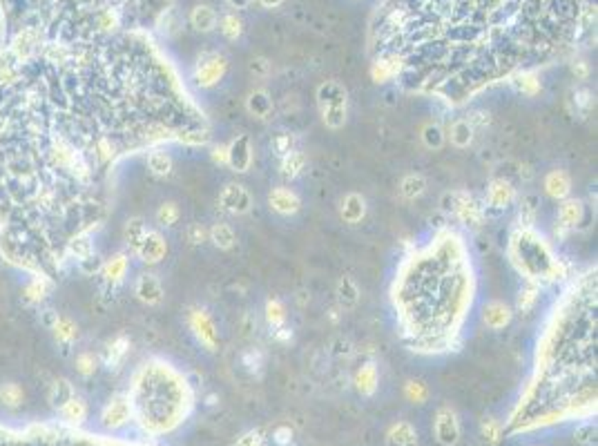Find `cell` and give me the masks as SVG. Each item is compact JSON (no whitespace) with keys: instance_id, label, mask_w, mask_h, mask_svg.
I'll return each mask as SVG.
<instances>
[{"instance_id":"obj_1","label":"cell","mask_w":598,"mask_h":446,"mask_svg":"<svg viewBox=\"0 0 598 446\" xmlns=\"http://www.w3.org/2000/svg\"><path fill=\"white\" fill-rule=\"evenodd\" d=\"M170 0H0L13 50L79 45L130 34L167 11Z\"/></svg>"},{"instance_id":"obj_2","label":"cell","mask_w":598,"mask_h":446,"mask_svg":"<svg viewBox=\"0 0 598 446\" xmlns=\"http://www.w3.org/2000/svg\"><path fill=\"white\" fill-rule=\"evenodd\" d=\"M132 415L150 437L170 435L188 420L194 397L179 373L167 364H145L130 391Z\"/></svg>"},{"instance_id":"obj_3","label":"cell","mask_w":598,"mask_h":446,"mask_svg":"<svg viewBox=\"0 0 598 446\" xmlns=\"http://www.w3.org/2000/svg\"><path fill=\"white\" fill-rule=\"evenodd\" d=\"M0 446H145V444L94 437L65 428H32V430L0 428Z\"/></svg>"},{"instance_id":"obj_4","label":"cell","mask_w":598,"mask_h":446,"mask_svg":"<svg viewBox=\"0 0 598 446\" xmlns=\"http://www.w3.org/2000/svg\"><path fill=\"white\" fill-rule=\"evenodd\" d=\"M317 103L321 110V121L331 130H340L346 126V105H348V91L342 83L324 81L317 87Z\"/></svg>"},{"instance_id":"obj_5","label":"cell","mask_w":598,"mask_h":446,"mask_svg":"<svg viewBox=\"0 0 598 446\" xmlns=\"http://www.w3.org/2000/svg\"><path fill=\"white\" fill-rule=\"evenodd\" d=\"M226 72H228V58L219 52H206L199 56L194 65V81L199 87L208 89L221 83Z\"/></svg>"},{"instance_id":"obj_6","label":"cell","mask_w":598,"mask_h":446,"mask_svg":"<svg viewBox=\"0 0 598 446\" xmlns=\"http://www.w3.org/2000/svg\"><path fill=\"white\" fill-rule=\"evenodd\" d=\"M188 324H190V330L194 333L199 344H201L210 352L217 350V346H219V330H217V326H214L212 317L204 308H192L190 315H188Z\"/></svg>"},{"instance_id":"obj_7","label":"cell","mask_w":598,"mask_h":446,"mask_svg":"<svg viewBox=\"0 0 598 446\" xmlns=\"http://www.w3.org/2000/svg\"><path fill=\"white\" fill-rule=\"evenodd\" d=\"M228 161L226 165L237 174H246L253 167V141L248 134H237L233 141L226 145Z\"/></svg>"},{"instance_id":"obj_8","label":"cell","mask_w":598,"mask_h":446,"mask_svg":"<svg viewBox=\"0 0 598 446\" xmlns=\"http://www.w3.org/2000/svg\"><path fill=\"white\" fill-rule=\"evenodd\" d=\"M219 208L228 214H248L253 210V194L241 183H228L219 194Z\"/></svg>"},{"instance_id":"obj_9","label":"cell","mask_w":598,"mask_h":446,"mask_svg":"<svg viewBox=\"0 0 598 446\" xmlns=\"http://www.w3.org/2000/svg\"><path fill=\"white\" fill-rule=\"evenodd\" d=\"M132 420H134V415H132V404H130L128 395L112 397L110 402L105 404L103 413H101V424L107 430H118V428H123L126 424H130Z\"/></svg>"},{"instance_id":"obj_10","label":"cell","mask_w":598,"mask_h":446,"mask_svg":"<svg viewBox=\"0 0 598 446\" xmlns=\"http://www.w3.org/2000/svg\"><path fill=\"white\" fill-rule=\"evenodd\" d=\"M433 435L440 446H455L460 442V420L451 406H442L433 420Z\"/></svg>"},{"instance_id":"obj_11","label":"cell","mask_w":598,"mask_h":446,"mask_svg":"<svg viewBox=\"0 0 598 446\" xmlns=\"http://www.w3.org/2000/svg\"><path fill=\"white\" fill-rule=\"evenodd\" d=\"M444 196H447L449 201H451V206H447V210L458 214L460 221L471 223V225L480 223L482 208H480V204L475 201V199L469 192H449V194H444Z\"/></svg>"},{"instance_id":"obj_12","label":"cell","mask_w":598,"mask_h":446,"mask_svg":"<svg viewBox=\"0 0 598 446\" xmlns=\"http://www.w3.org/2000/svg\"><path fill=\"white\" fill-rule=\"evenodd\" d=\"M136 255H139V259L143 261V264H150V266H155V264H161V261L165 259L167 255V241L161 233H157V230H148L141 245L136 248Z\"/></svg>"},{"instance_id":"obj_13","label":"cell","mask_w":598,"mask_h":446,"mask_svg":"<svg viewBox=\"0 0 598 446\" xmlns=\"http://www.w3.org/2000/svg\"><path fill=\"white\" fill-rule=\"evenodd\" d=\"M516 199V190L507 179H494L487 190V212H504Z\"/></svg>"},{"instance_id":"obj_14","label":"cell","mask_w":598,"mask_h":446,"mask_svg":"<svg viewBox=\"0 0 598 446\" xmlns=\"http://www.w3.org/2000/svg\"><path fill=\"white\" fill-rule=\"evenodd\" d=\"M582 212H585V206L578 199H565L560 210H558V223H556V237L565 239L570 230H574L580 221H582Z\"/></svg>"},{"instance_id":"obj_15","label":"cell","mask_w":598,"mask_h":446,"mask_svg":"<svg viewBox=\"0 0 598 446\" xmlns=\"http://www.w3.org/2000/svg\"><path fill=\"white\" fill-rule=\"evenodd\" d=\"M134 292H136V297L148 306H159L163 301V286L157 274H148V272L141 274L139 279H136Z\"/></svg>"},{"instance_id":"obj_16","label":"cell","mask_w":598,"mask_h":446,"mask_svg":"<svg viewBox=\"0 0 598 446\" xmlns=\"http://www.w3.org/2000/svg\"><path fill=\"white\" fill-rule=\"evenodd\" d=\"M268 204L275 212L284 214V217H290V214H297L301 210V199L288 188H275L268 194Z\"/></svg>"},{"instance_id":"obj_17","label":"cell","mask_w":598,"mask_h":446,"mask_svg":"<svg viewBox=\"0 0 598 446\" xmlns=\"http://www.w3.org/2000/svg\"><path fill=\"white\" fill-rule=\"evenodd\" d=\"M366 210H369V206H366V199H364L360 192H348V194L342 199L340 217H342L344 223L355 225V223H360V221L366 217Z\"/></svg>"},{"instance_id":"obj_18","label":"cell","mask_w":598,"mask_h":446,"mask_svg":"<svg viewBox=\"0 0 598 446\" xmlns=\"http://www.w3.org/2000/svg\"><path fill=\"white\" fill-rule=\"evenodd\" d=\"M543 186L551 199L565 201V199H570V194H572V177L565 170H551V172H547Z\"/></svg>"},{"instance_id":"obj_19","label":"cell","mask_w":598,"mask_h":446,"mask_svg":"<svg viewBox=\"0 0 598 446\" xmlns=\"http://www.w3.org/2000/svg\"><path fill=\"white\" fill-rule=\"evenodd\" d=\"M482 319H485L487 328L502 330V328H507V326L511 324L514 313H511V308H509L507 303H502V301H489V303L485 306Z\"/></svg>"},{"instance_id":"obj_20","label":"cell","mask_w":598,"mask_h":446,"mask_svg":"<svg viewBox=\"0 0 598 446\" xmlns=\"http://www.w3.org/2000/svg\"><path fill=\"white\" fill-rule=\"evenodd\" d=\"M353 384H355V389L360 395L364 397H371L377 391V384H380V373H377V366L373 362L364 364L358 368L355 377H353Z\"/></svg>"},{"instance_id":"obj_21","label":"cell","mask_w":598,"mask_h":446,"mask_svg":"<svg viewBox=\"0 0 598 446\" xmlns=\"http://www.w3.org/2000/svg\"><path fill=\"white\" fill-rule=\"evenodd\" d=\"M190 25L196 29V32L210 34L217 29L219 16H217V11H214V7H210V5H194L190 11Z\"/></svg>"},{"instance_id":"obj_22","label":"cell","mask_w":598,"mask_h":446,"mask_svg":"<svg viewBox=\"0 0 598 446\" xmlns=\"http://www.w3.org/2000/svg\"><path fill=\"white\" fill-rule=\"evenodd\" d=\"M272 99H270V94L266 89H253L250 94H248V99H246V110H248V114L250 116H255V118H259V121H266V118H270V114H272Z\"/></svg>"},{"instance_id":"obj_23","label":"cell","mask_w":598,"mask_h":446,"mask_svg":"<svg viewBox=\"0 0 598 446\" xmlns=\"http://www.w3.org/2000/svg\"><path fill=\"white\" fill-rule=\"evenodd\" d=\"M387 446H418V430L411 422H395L387 433Z\"/></svg>"},{"instance_id":"obj_24","label":"cell","mask_w":598,"mask_h":446,"mask_svg":"<svg viewBox=\"0 0 598 446\" xmlns=\"http://www.w3.org/2000/svg\"><path fill=\"white\" fill-rule=\"evenodd\" d=\"M337 301L344 311H353L360 303V288L353 281V277L344 274L340 281H337Z\"/></svg>"},{"instance_id":"obj_25","label":"cell","mask_w":598,"mask_h":446,"mask_svg":"<svg viewBox=\"0 0 598 446\" xmlns=\"http://www.w3.org/2000/svg\"><path fill=\"white\" fill-rule=\"evenodd\" d=\"M148 170L152 177H157V179H165V177H170L172 174V167H175V161L172 157L167 155L165 150H152L150 155H148Z\"/></svg>"},{"instance_id":"obj_26","label":"cell","mask_w":598,"mask_h":446,"mask_svg":"<svg viewBox=\"0 0 598 446\" xmlns=\"http://www.w3.org/2000/svg\"><path fill=\"white\" fill-rule=\"evenodd\" d=\"M208 239L214 243V248H219V250H233L237 245V235L228 223H214L208 230Z\"/></svg>"},{"instance_id":"obj_27","label":"cell","mask_w":598,"mask_h":446,"mask_svg":"<svg viewBox=\"0 0 598 446\" xmlns=\"http://www.w3.org/2000/svg\"><path fill=\"white\" fill-rule=\"evenodd\" d=\"M426 177L420 174V172H411L406 177H402L400 181V194L406 199V201H416V199H420L424 192H426Z\"/></svg>"},{"instance_id":"obj_28","label":"cell","mask_w":598,"mask_h":446,"mask_svg":"<svg viewBox=\"0 0 598 446\" xmlns=\"http://www.w3.org/2000/svg\"><path fill=\"white\" fill-rule=\"evenodd\" d=\"M473 126L467 121V118H458L451 123V128H449V134L447 138H451V143L460 150H465L473 143Z\"/></svg>"},{"instance_id":"obj_29","label":"cell","mask_w":598,"mask_h":446,"mask_svg":"<svg viewBox=\"0 0 598 446\" xmlns=\"http://www.w3.org/2000/svg\"><path fill=\"white\" fill-rule=\"evenodd\" d=\"M306 165H309V159L301 150H293L290 155H286L282 159V177L286 179H297L299 174H304Z\"/></svg>"},{"instance_id":"obj_30","label":"cell","mask_w":598,"mask_h":446,"mask_svg":"<svg viewBox=\"0 0 598 446\" xmlns=\"http://www.w3.org/2000/svg\"><path fill=\"white\" fill-rule=\"evenodd\" d=\"M422 136V143L426 150H442L444 143H447V132H444V128L440 126V123H426V126L422 128L420 132Z\"/></svg>"},{"instance_id":"obj_31","label":"cell","mask_w":598,"mask_h":446,"mask_svg":"<svg viewBox=\"0 0 598 446\" xmlns=\"http://www.w3.org/2000/svg\"><path fill=\"white\" fill-rule=\"evenodd\" d=\"M511 85L516 87V91H520L523 96H536L543 89L541 79L536 76V72H520L518 76H514Z\"/></svg>"},{"instance_id":"obj_32","label":"cell","mask_w":598,"mask_h":446,"mask_svg":"<svg viewBox=\"0 0 598 446\" xmlns=\"http://www.w3.org/2000/svg\"><path fill=\"white\" fill-rule=\"evenodd\" d=\"M58 411H60V415H63V418H65L70 424H76V426L83 424V420L87 418V406H85L83 399L76 397V395L70 399V402H65L63 406H60Z\"/></svg>"},{"instance_id":"obj_33","label":"cell","mask_w":598,"mask_h":446,"mask_svg":"<svg viewBox=\"0 0 598 446\" xmlns=\"http://www.w3.org/2000/svg\"><path fill=\"white\" fill-rule=\"evenodd\" d=\"M128 272V259L126 255H116L112 257L107 264H103V274H105V279L110 281V284H121L123 281V277Z\"/></svg>"},{"instance_id":"obj_34","label":"cell","mask_w":598,"mask_h":446,"mask_svg":"<svg viewBox=\"0 0 598 446\" xmlns=\"http://www.w3.org/2000/svg\"><path fill=\"white\" fill-rule=\"evenodd\" d=\"M128 350H130L128 337H118V340H114L105 352V366L107 368H118V364L123 362V357L128 355Z\"/></svg>"},{"instance_id":"obj_35","label":"cell","mask_w":598,"mask_h":446,"mask_svg":"<svg viewBox=\"0 0 598 446\" xmlns=\"http://www.w3.org/2000/svg\"><path fill=\"white\" fill-rule=\"evenodd\" d=\"M145 233H148V228H145V223H143L141 217H134V219H130V221L126 223V241H128V245H130V250L136 252V248L141 245Z\"/></svg>"},{"instance_id":"obj_36","label":"cell","mask_w":598,"mask_h":446,"mask_svg":"<svg viewBox=\"0 0 598 446\" xmlns=\"http://www.w3.org/2000/svg\"><path fill=\"white\" fill-rule=\"evenodd\" d=\"M219 29L228 40H239L243 36V21L237 13H226L219 21Z\"/></svg>"},{"instance_id":"obj_37","label":"cell","mask_w":598,"mask_h":446,"mask_svg":"<svg viewBox=\"0 0 598 446\" xmlns=\"http://www.w3.org/2000/svg\"><path fill=\"white\" fill-rule=\"evenodd\" d=\"M538 295H541V288L536 286V284H529L525 286L523 290H520V295H518V301H516V311L520 315H527L531 313V308L536 306V301H538Z\"/></svg>"},{"instance_id":"obj_38","label":"cell","mask_w":598,"mask_h":446,"mask_svg":"<svg viewBox=\"0 0 598 446\" xmlns=\"http://www.w3.org/2000/svg\"><path fill=\"white\" fill-rule=\"evenodd\" d=\"M74 397V389H72V384L67 379H56L52 384V389H50V402L60 408L65 402H70V399Z\"/></svg>"},{"instance_id":"obj_39","label":"cell","mask_w":598,"mask_h":446,"mask_svg":"<svg viewBox=\"0 0 598 446\" xmlns=\"http://www.w3.org/2000/svg\"><path fill=\"white\" fill-rule=\"evenodd\" d=\"M266 321L272 330H277L286 324V308L279 299H268L266 301Z\"/></svg>"},{"instance_id":"obj_40","label":"cell","mask_w":598,"mask_h":446,"mask_svg":"<svg viewBox=\"0 0 598 446\" xmlns=\"http://www.w3.org/2000/svg\"><path fill=\"white\" fill-rule=\"evenodd\" d=\"M179 217H181V210L175 201H165L157 210V221L161 228H172L179 221Z\"/></svg>"},{"instance_id":"obj_41","label":"cell","mask_w":598,"mask_h":446,"mask_svg":"<svg viewBox=\"0 0 598 446\" xmlns=\"http://www.w3.org/2000/svg\"><path fill=\"white\" fill-rule=\"evenodd\" d=\"M297 141H295V136L290 134V132H277L272 136V150H275V155H277L279 159H284L286 155H290L295 147Z\"/></svg>"},{"instance_id":"obj_42","label":"cell","mask_w":598,"mask_h":446,"mask_svg":"<svg viewBox=\"0 0 598 446\" xmlns=\"http://www.w3.org/2000/svg\"><path fill=\"white\" fill-rule=\"evenodd\" d=\"M404 397L409 399L411 404H424L426 402V397H428V389H426V384L420 381V379H411L406 381V386H404Z\"/></svg>"},{"instance_id":"obj_43","label":"cell","mask_w":598,"mask_h":446,"mask_svg":"<svg viewBox=\"0 0 598 446\" xmlns=\"http://www.w3.org/2000/svg\"><path fill=\"white\" fill-rule=\"evenodd\" d=\"M536 212H538V199H536L533 194L525 196L523 204H520V223H523L525 228L533 225L536 223Z\"/></svg>"},{"instance_id":"obj_44","label":"cell","mask_w":598,"mask_h":446,"mask_svg":"<svg viewBox=\"0 0 598 446\" xmlns=\"http://www.w3.org/2000/svg\"><path fill=\"white\" fill-rule=\"evenodd\" d=\"M0 399H3V404H7V406H18L23 399V389L13 381L3 384V386H0Z\"/></svg>"},{"instance_id":"obj_45","label":"cell","mask_w":598,"mask_h":446,"mask_svg":"<svg viewBox=\"0 0 598 446\" xmlns=\"http://www.w3.org/2000/svg\"><path fill=\"white\" fill-rule=\"evenodd\" d=\"M502 433H504V428L500 422L496 420H485L482 422V435L489 444H498L502 440Z\"/></svg>"},{"instance_id":"obj_46","label":"cell","mask_w":598,"mask_h":446,"mask_svg":"<svg viewBox=\"0 0 598 446\" xmlns=\"http://www.w3.org/2000/svg\"><path fill=\"white\" fill-rule=\"evenodd\" d=\"M574 437H576V442H580V444L594 446V444H596V424L589 422V420H587L585 424H580V426L576 428Z\"/></svg>"},{"instance_id":"obj_47","label":"cell","mask_w":598,"mask_h":446,"mask_svg":"<svg viewBox=\"0 0 598 446\" xmlns=\"http://www.w3.org/2000/svg\"><path fill=\"white\" fill-rule=\"evenodd\" d=\"M248 69L253 76H257V79H266V76H270V60L264 56H255V58H250Z\"/></svg>"},{"instance_id":"obj_48","label":"cell","mask_w":598,"mask_h":446,"mask_svg":"<svg viewBox=\"0 0 598 446\" xmlns=\"http://www.w3.org/2000/svg\"><path fill=\"white\" fill-rule=\"evenodd\" d=\"M79 270L83 274H96L103 270V259L99 255H89L85 259H79Z\"/></svg>"},{"instance_id":"obj_49","label":"cell","mask_w":598,"mask_h":446,"mask_svg":"<svg viewBox=\"0 0 598 446\" xmlns=\"http://www.w3.org/2000/svg\"><path fill=\"white\" fill-rule=\"evenodd\" d=\"M188 241L192 245H201L208 241V230L201 223H190L188 225Z\"/></svg>"},{"instance_id":"obj_50","label":"cell","mask_w":598,"mask_h":446,"mask_svg":"<svg viewBox=\"0 0 598 446\" xmlns=\"http://www.w3.org/2000/svg\"><path fill=\"white\" fill-rule=\"evenodd\" d=\"M574 103H576V105L580 107L582 112H587L589 107L594 105V99H592V94H589L587 89H578L576 94H574Z\"/></svg>"},{"instance_id":"obj_51","label":"cell","mask_w":598,"mask_h":446,"mask_svg":"<svg viewBox=\"0 0 598 446\" xmlns=\"http://www.w3.org/2000/svg\"><path fill=\"white\" fill-rule=\"evenodd\" d=\"M79 371L87 377L96 371V357L94 355H81L79 357Z\"/></svg>"},{"instance_id":"obj_52","label":"cell","mask_w":598,"mask_h":446,"mask_svg":"<svg viewBox=\"0 0 598 446\" xmlns=\"http://www.w3.org/2000/svg\"><path fill=\"white\" fill-rule=\"evenodd\" d=\"M237 446H264V440L259 437L257 430H250V433H246V435L239 440Z\"/></svg>"},{"instance_id":"obj_53","label":"cell","mask_w":598,"mask_h":446,"mask_svg":"<svg viewBox=\"0 0 598 446\" xmlns=\"http://www.w3.org/2000/svg\"><path fill=\"white\" fill-rule=\"evenodd\" d=\"M572 74L576 76V79L585 81L587 76H589V65L585 63V60H576V63L572 65Z\"/></svg>"},{"instance_id":"obj_54","label":"cell","mask_w":598,"mask_h":446,"mask_svg":"<svg viewBox=\"0 0 598 446\" xmlns=\"http://www.w3.org/2000/svg\"><path fill=\"white\" fill-rule=\"evenodd\" d=\"M290 437H293V430H290L288 426H279L277 430H275V442L277 444H288L290 442Z\"/></svg>"},{"instance_id":"obj_55","label":"cell","mask_w":598,"mask_h":446,"mask_svg":"<svg viewBox=\"0 0 598 446\" xmlns=\"http://www.w3.org/2000/svg\"><path fill=\"white\" fill-rule=\"evenodd\" d=\"M212 161H214V163H219V165H226V161H228L226 145H217V147L212 150Z\"/></svg>"},{"instance_id":"obj_56","label":"cell","mask_w":598,"mask_h":446,"mask_svg":"<svg viewBox=\"0 0 598 446\" xmlns=\"http://www.w3.org/2000/svg\"><path fill=\"white\" fill-rule=\"evenodd\" d=\"M253 3H255V0H228V5L233 7V9H248Z\"/></svg>"},{"instance_id":"obj_57","label":"cell","mask_w":598,"mask_h":446,"mask_svg":"<svg viewBox=\"0 0 598 446\" xmlns=\"http://www.w3.org/2000/svg\"><path fill=\"white\" fill-rule=\"evenodd\" d=\"M275 337H277L279 342H288L290 337H293V333H290L288 328H284V326H282V328H277V330H275Z\"/></svg>"},{"instance_id":"obj_58","label":"cell","mask_w":598,"mask_h":446,"mask_svg":"<svg viewBox=\"0 0 598 446\" xmlns=\"http://www.w3.org/2000/svg\"><path fill=\"white\" fill-rule=\"evenodd\" d=\"M284 3V0H259V5H264L266 9H275V7H279Z\"/></svg>"}]
</instances>
